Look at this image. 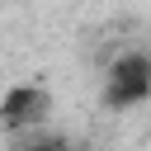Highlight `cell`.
I'll return each instance as SVG.
<instances>
[{
  "instance_id": "6da1fadb",
  "label": "cell",
  "mask_w": 151,
  "mask_h": 151,
  "mask_svg": "<svg viewBox=\"0 0 151 151\" xmlns=\"http://www.w3.org/2000/svg\"><path fill=\"white\" fill-rule=\"evenodd\" d=\"M151 99V52L127 47L104 71V104L109 109H142Z\"/></svg>"
},
{
  "instance_id": "7a4b0ae2",
  "label": "cell",
  "mask_w": 151,
  "mask_h": 151,
  "mask_svg": "<svg viewBox=\"0 0 151 151\" xmlns=\"http://www.w3.org/2000/svg\"><path fill=\"white\" fill-rule=\"evenodd\" d=\"M47 118H52V90H47V85L24 80V85H9V90L0 94V127H5V132L28 137V132L47 127Z\"/></svg>"
},
{
  "instance_id": "3957f363",
  "label": "cell",
  "mask_w": 151,
  "mask_h": 151,
  "mask_svg": "<svg viewBox=\"0 0 151 151\" xmlns=\"http://www.w3.org/2000/svg\"><path fill=\"white\" fill-rule=\"evenodd\" d=\"M19 151H71V142H66L61 132H47V127H38V132H28V137L19 142Z\"/></svg>"
}]
</instances>
